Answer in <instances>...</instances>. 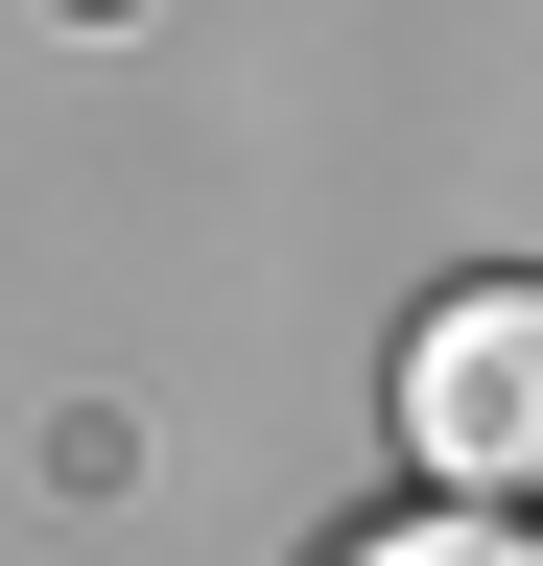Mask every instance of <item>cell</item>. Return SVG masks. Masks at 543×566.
Segmentation results:
<instances>
[{
  "instance_id": "7a4b0ae2",
  "label": "cell",
  "mask_w": 543,
  "mask_h": 566,
  "mask_svg": "<svg viewBox=\"0 0 543 566\" xmlns=\"http://www.w3.org/2000/svg\"><path fill=\"white\" fill-rule=\"evenodd\" d=\"M331 566H543V495H401V520H355Z\"/></svg>"
},
{
  "instance_id": "6da1fadb",
  "label": "cell",
  "mask_w": 543,
  "mask_h": 566,
  "mask_svg": "<svg viewBox=\"0 0 543 566\" xmlns=\"http://www.w3.org/2000/svg\"><path fill=\"white\" fill-rule=\"evenodd\" d=\"M401 472L426 495H543V260L426 283V331H401Z\"/></svg>"
}]
</instances>
